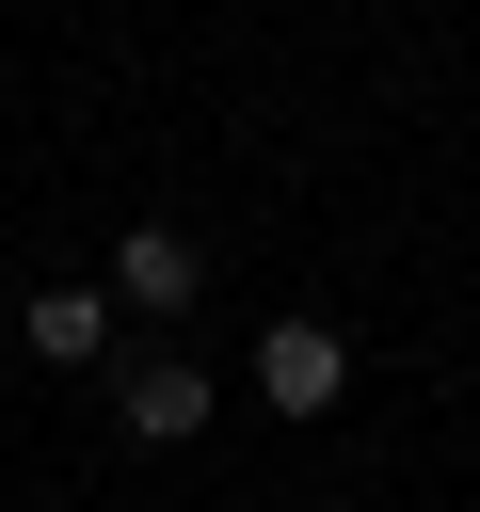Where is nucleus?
Wrapping results in <instances>:
<instances>
[{"mask_svg":"<svg viewBox=\"0 0 480 512\" xmlns=\"http://www.w3.org/2000/svg\"><path fill=\"white\" fill-rule=\"evenodd\" d=\"M16 336H32L48 368H96V352H112V288H80V272H64V288H32V320H16Z\"/></svg>","mask_w":480,"mask_h":512,"instance_id":"4","label":"nucleus"},{"mask_svg":"<svg viewBox=\"0 0 480 512\" xmlns=\"http://www.w3.org/2000/svg\"><path fill=\"white\" fill-rule=\"evenodd\" d=\"M112 416H128L144 448H192V432H208V368H192V352H128V368H112Z\"/></svg>","mask_w":480,"mask_h":512,"instance_id":"2","label":"nucleus"},{"mask_svg":"<svg viewBox=\"0 0 480 512\" xmlns=\"http://www.w3.org/2000/svg\"><path fill=\"white\" fill-rule=\"evenodd\" d=\"M256 400H272V416H336V400H352L336 320H272V336H256Z\"/></svg>","mask_w":480,"mask_h":512,"instance_id":"1","label":"nucleus"},{"mask_svg":"<svg viewBox=\"0 0 480 512\" xmlns=\"http://www.w3.org/2000/svg\"><path fill=\"white\" fill-rule=\"evenodd\" d=\"M192 288H208V256H192L176 224H128V240H112V304H144V320H176Z\"/></svg>","mask_w":480,"mask_h":512,"instance_id":"3","label":"nucleus"}]
</instances>
